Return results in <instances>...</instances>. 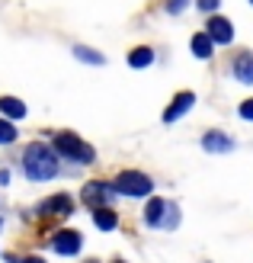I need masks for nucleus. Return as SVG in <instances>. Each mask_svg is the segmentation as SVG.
<instances>
[{
    "instance_id": "f257e3e1",
    "label": "nucleus",
    "mask_w": 253,
    "mask_h": 263,
    "mask_svg": "<svg viewBox=\"0 0 253 263\" xmlns=\"http://www.w3.org/2000/svg\"><path fill=\"white\" fill-rule=\"evenodd\" d=\"M23 167L32 180H51L58 174V157L51 148H45V144H29L26 154H23Z\"/></svg>"
},
{
    "instance_id": "f03ea898",
    "label": "nucleus",
    "mask_w": 253,
    "mask_h": 263,
    "mask_svg": "<svg viewBox=\"0 0 253 263\" xmlns=\"http://www.w3.org/2000/svg\"><path fill=\"white\" fill-rule=\"evenodd\" d=\"M55 151H61L64 157H71V161H81V164H90L93 157H96L90 144L81 141L74 132H61V135H55Z\"/></svg>"
},
{
    "instance_id": "7ed1b4c3",
    "label": "nucleus",
    "mask_w": 253,
    "mask_h": 263,
    "mask_svg": "<svg viewBox=\"0 0 253 263\" xmlns=\"http://www.w3.org/2000/svg\"><path fill=\"white\" fill-rule=\"evenodd\" d=\"M112 186L122 193V196H148L154 183H151V177L138 174V170H125V174H119V177H115Z\"/></svg>"
},
{
    "instance_id": "20e7f679",
    "label": "nucleus",
    "mask_w": 253,
    "mask_h": 263,
    "mask_svg": "<svg viewBox=\"0 0 253 263\" xmlns=\"http://www.w3.org/2000/svg\"><path fill=\"white\" fill-rule=\"evenodd\" d=\"M205 32L215 39L218 45H228L231 39H234V26H231V20H224V16H211L205 23Z\"/></svg>"
},
{
    "instance_id": "39448f33",
    "label": "nucleus",
    "mask_w": 253,
    "mask_h": 263,
    "mask_svg": "<svg viewBox=\"0 0 253 263\" xmlns=\"http://www.w3.org/2000/svg\"><path fill=\"white\" fill-rule=\"evenodd\" d=\"M192 103H196V97L189 93V90H183V93H177L173 97V103L167 106V112H164V122H177L180 116H186L192 109Z\"/></svg>"
},
{
    "instance_id": "423d86ee",
    "label": "nucleus",
    "mask_w": 253,
    "mask_h": 263,
    "mask_svg": "<svg viewBox=\"0 0 253 263\" xmlns=\"http://www.w3.org/2000/svg\"><path fill=\"white\" fill-rule=\"evenodd\" d=\"M81 244H84V238L77 231H58L55 234V251L61 257H74L77 251H81Z\"/></svg>"
},
{
    "instance_id": "0eeeda50",
    "label": "nucleus",
    "mask_w": 253,
    "mask_h": 263,
    "mask_svg": "<svg viewBox=\"0 0 253 263\" xmlns=\"http://www.w3.org/2000/svg\"><path fill=\"white\" fill-rule=\"evenodd\" d=\"M109 186H106V183H100V180H93V183H87V186H84V202H90V205H106V202H109Z\"/></svg>"
},
{
    "instance_id": "6e6552de",
    "label": "nucleus",
    "mask_w": 253,
    "mask_h": 263,
    "mask_svg": "<svg viewBox=\"0 0 253 263\" xmlns=\"http://www.w3.org/2000/svg\"><path fill=\"white\" fill-rule=\"evenodd\" d=\"M234 74H237V81H241V84H253V55H250V51L237 55V61H234Z\"/></svg>"
},
{
    "instance_id": "1a4fd4ad",
    "label": "nucleus",
    "mask_w": 253,
    "mask_h": 263,
    "mask_svg": "<svg viewBox=\"0 0 253 263\" xmlns=\"http://www.w3.org/2000/svg\"><path fill=\"white\" fill-rule=\"evenodd\" d=\"M189 45H192V55L196 58H211V51H215V48H211V45H215V39H211L208 32H196Z\"/></svg>"
},
{
    "instance_id": "9d476101",
    "label": "nucleus",
    "mask_w": 253,
    "mask_h": 263,
    "mask_svg": "<svg viewBox=\"0 0 253 263\" xmlns=\"http://www.w3.org/2000/svg\"><path fill=\"white\" fill-rule=\"evenodd\" d=\"M202 148H205V151H215V154L231 151V138L221 135V132H208V135L202 138Z\"/></svg>"
},
{
    "instance_id": "9b49d317",
    "label": "nucleus",
    "mask_w": 253,
    "mask_h": 263,
    "mask_svg": "<svg viewBox=\"0 0 253 263\" xmlns=\"http://www.w3.org/2000/svg\"><path fill=\"white\" fill-rule=\"evenodd\" d=\"M0 112L7 119H23L26 116V103H20L16 97H0Z\"/></svg>"
},
{
    "instance_id": "f8f14e48",
    "label": "nucleus",
    "mask_w": 253,
    "mask_h": 263,
    "mask_svg": "<svg viewBox=\"0 0 253 263\" xmlns=\"http://www.w3.org/2000/svg\"><path fill=\"white\" fill-rule=\"evenodd\" d=\"M151 61H154V48H148V45L128 51V64H131V68H148Z\"/></svg>"
},
{
    "instance_id": "ddd939ff",
    "label": "nucleus",
    "mask_w": 253,
    "mask_h": 263,
    "mask_svg": "<svg viewBox=\"0 0 253 263\" xmlns=\"http://www.w3.org/2000/svg\"><path fill=\"white\" fill-rule=\"evenodd\" d=\"M93 221H96V225L103 228V231H112L115 225H119V218H115V212H112V209H96V212H93Z\"/></svg>"
},
{
    "instance_id": "4468645a",
    "label": "nucleus",
    "mask_w": 253,
    "mask_h": 263,
    "mask_svg": "<svg viewBox=\"0 0 253 263\" xmlns=\"http://www.w3.org/2000/svg\"><path fill=\"white\" fill-rule=\"evenodd\" d=\"M164 209H167V202H164V199H154V202H148V209H144V218H148V225H161V218H164Z\"/></svg>"
},
{
    "instance_id": "2eb2a0df",
    "label": "nucleus",
    "mask_w": 253,
    "mask_h": 263,
    "mask_svg": "<svg viewBox=\"0 0 253 263\" xmlns=\"http://www.w3.org/2000/svg\"><path fill=\"white\" fill-rule=\"evenodd\" d=\"M74 55L81 58V61H87V64H103V61H106L100 51H93V48H87V45H77V48H74Z\"/></svg>"
},
{
    "instance_id": "dca6fc26",
    "label": "nucleus",
    "mask_w": 253,
    "mask_h": 263,
    "mask_svg": "<svg viewBox=\"0 0 253 263\" xmlns=\"http://www.w3.org/2000/svg\"><path fill=\"white\" fill-rule=\"evenodd\" d=\"M42 212H71V199L68 196H55V199H48V205Z\"/></svg>"
},
{
    "instance_id": "f3484780",
    "label": "nucleus",
    "mask_w": 253,
    "mask_h": 263,
    "mask_svg": "<svg viewBox=\"0 0 253 263\" xmlns=\"http://www.w3.org/2000/svg\"><path fill=\"white\" fill-rule=\"evenodd\" d=\"M16 141V125H10V119H0V144Z\"/></svg>"
},
{
    "instance_id": "a211bd4d",
    "label": "nucleus",
    "mask_w": 253,
    "mask_h": 263,
    "mask_svg": "<svg viewBox=\"0 0 253 263\" xmlns=\"http://www.w3.org/2000/svg\"><path fill=\"white\" fill-rule=\"evenodd\" d=\"M241 116H244V119H253V100H244L241 103Z\"/></svg>"
},
{
    "instance_id": "6ab92c4d",
    "label": "nucleus",
    "mask_w": 253,
    "mask_h": 263,
    "mask_svg": "<svg viewBox=\"0 0 253 263\" xmlns=\"http://www.w3.org/2000/svg\"><path fill=\"white\" fill-rule=\"evenodd\" d=\"M218 4H221V0H199V7H202V10H218Z\"/></svg>"
},
{
    "instance_id": "aec40b11",
    "label": "nucleus",
    "mask_w": 253,
    "mask_h": 263,
    "mask_svg": "<svg viewBox=\"0 0 253 263\" xmlns=\"http://www.w3.org/2000/svg\"><path fill=\"white\" fill-rule=\"evenodd\" d=\"M183 7H186V0H170V4H167V10H170V13H180Z\"/></svg>"
},
{
    "instance_id": "412c9836",
    "label": "nucleus",
    "mask_w": 253,
    "mask_h": 263,
    "mask_svg": "<svg viewBox=\"0 0 253 263\" xmlns=\"http://www.w3.org/2000/svg\"><path fill=\"white\" fill-rule=\"evenodd\" d=\"M23 263H45V260H42V257H26Z\"/></svg>"
},
{
    "instance_id": "4be33fe9",
    "label": "nucleus",
    "mask_w": 253,
    "mask_h": 263,
    "mask_svg": "<svg viewBox=\"0 0 253 263\" xmlns=\"http://www.w3.org/2000/svg\"><path fill=\"white\" fill-rule=\"evenodd\" d=\"M115 263H122V260H115Z\"/></svg>"
},
{
    "instance_id": "5701e85b",
    "label": "nucleus",
    "mask_w": 253,
    "mask_h": 263,
    "mask_svg": "<svg viewBox=\"0 0 253 263\" xmlns=\"http://www.w3.org/2000/svg\"><path fill=\"white\" fill-rule=\"evenodd\" d=\"M90 263H96V260H90Z\"/></svg>"
},
{
    "instance_id": "b1692460",
    "label": "nucleus",
    "mask_w": 253,
    "mask_h": 263,
    "mask_svg": "<svg viewBox=\"0 0 253 263\" xmlns=\"http://www.w3.org/2000/svg\"><path fill=\"white\" fill-rule=\"evenodd\" d=\"M250 4H253V0H250Z\"/></svg>"
}]
</instances>
